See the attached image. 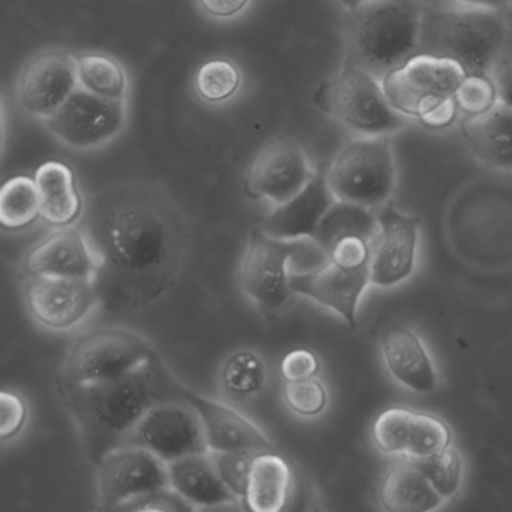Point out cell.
Masks as SVG:
<instances>
[{
  "label": "cell",
  "mask_w": 512,
  "mask_h": 512,
  "mask_svg": "<svg viewBox=\"0 0 512 512\" xmlns=\"http://www.w3.org/2000/svg\"><path fill=\"white\" fill-rule=\"evenodd\" d=\"M98 259L101 310L127 313L163 298L190 251L187 218L155 182L110 185L86 199L79 223Z\"/></svg>",
  "instance_id": "cell-1"
},
{
  "label": "cell",
  "mask_w": 512,
  "mask_h": 512,
  "mask_svg": "<svg viewBox=\"0 0 512 512\" xmlns=\"http://www.w3.org/2000/svg\"><path fill=\"white\" fill-rule=\"evenodd\" d=\"M184 385L161 356L118 379L79 386H59V394L79 431L91 463L122 445L148 410L166 401L185 400Z\"/></svg>",
  "instance_id": "cell-2"
},
{
  "label": "cell",
  "mask_w": 512,
  "mask_h": 512,
  "mask_svg": "<svg viewBox=\"0 0 512 512\" xmlns=\"http://www.w3.org/2000/svg\"><path fill=\"white\" fill-rule=\"evenodd\" d=\"M424 7L418 0H368L346 11L344 62L382 80L419 55Z\"/></svg>",
  "instance_id": "cell-3"
},
{
  "label": "cell",
  "mask_w": 512,
  "mask_h": 512,
  "mask_svg": "<svg viewBox=\"0 0 512 512\" xmlns=\"http://www.w3.org/2000/svg\"><path fill=\"white\" fill-rule=\"evenodd\" d=\"M511 35L503 11L424 8L419 53L455 62L466 76H488Z\"/></svg>",
  "instance_id": "cell-4"
},
{
  "label": "cell",
  "mask_w": 512,
  "mask_h": 512,
  "mask_svg": "<svg viewBox=\"0 0 512 512\" xmlns=\"http://www.w3.org/2000/svg\"><path fill=\"white\" fill-rule=\"evenodd\" d=\"M326 182L338 202L380 209L391 200L397 167L389 137H353L325 167Z\"/></svg>",
  "instance_id": "cell-5"
},
{
  "label": "cell",
  "mask_w": 512,
  "mask_h": 512,
  "mask_svg": "<svg viewBox=\"0 0 512 512\" xmlns=\"http://www.w3.org/2000/svg\"><path fill=\"white\" fill-rule=\"evenodd\" d=\"M157 350L133 329L107 326L80 337L62 365L59 386L118 379L154 358Z\"/></svg>",
  "instance_id": "cell-6"
},
{
  "label": "cell",
  "mask_w": 512,
  "mask_h": 512,
  "mask_svg": "<svg viewBox=\"0 0 512 512\" xmlns=\"http://www.w3.org/2000/svg\"><path fill=\"white\" fill-rule=\"evenodd\" d=\"M305 241L274 238L259 226L251 230L239 268V284L266 319H275L295 302L298 295L290 286V263L304 253Z\"/></svg>",
  "instance_id": "cell-7"
},
{
  "label": "cell",
  "mask_w": 512,
  "mask_h": 512,
  "mask_svg": "<svg viewBox=\"0 0 512 512\" xmlns=\"http://www.w3.org/2000/svg\"><path fill=\"white\" fill-rule=\"evenodd\" d=\"M328 107L335 121L355 137H391L409 121L389 103L382 80L349 62H343L332 80Z\"/></svg>",
  "instance_id": "cell-8"
},
{
  "label": "cell",
  "mask_w": 512,
  "mask_h": 512,
  "mask_svg": "<svg viewBox=\"0 0 512 512\" xmlns=\"http://www.w3.org/2000/svg\"><path fill=\"white\" fill-rule=\"evenodd\" d=\"M131 103L77 89L43 127L68 151L94 154L118 142L130 127Z\"/></svg>",
  "instance_id": "cell-9"
},
{
  "label": "cell",
  "mask_w": 512,
  "mask_h": 512,
  "mask_svg": "<svg viewBox=\"0 0 512 512\" xmlns=\"http://www.w3.org/2000/svg\"><path fill=\"white\" fill-rule=\"evenodd\" d=\"M79 89L76 52L47 47L26 59L14 82V101L32 121H49Z\"/></svg>",
  "instance_id": "cell-10"
},
{
  "label": "cell",
  "mask_w": 512,
  "mask_h": 512,
  "mask_svg": "<svg viewBox=\"0 0 512 512\" xmlns=\"http://www.w3.org/2000/svg\"><path fill=\"white\" fill-rule=\"evenodd\" d=\"M464 77L466 74L455 62L419 53L383 77L382 85L398 113L419 121L440 104L455 98Z\"/></svg>",
  "instance_id": "cell-11"
},
{
  "label": "cell",
  "mask_w": 512,
  "mask_h": 512,
  "mask_svg": "<svg viewBox=\"0 0 512 512\" xmlns=\"http://www.w3.org/2000/svg\"><path fill=\"white\" fill-rule=\"evenodd\" d=\"M317 172L304 143L292 136L275 137L251 161L245 187L253 199L277 208L298 196Z\"/></svg>",
  "instance_id": "cell-12"
},
{
  "label": "cell",
  "mask_w": 512,
  "mask_h": 512,
  "mask_svg": "<svg viewBox=\"0 0 512 512\" xmlns=\"http://www.w3.org/2000/svg\"><path fill=\"white\" fill-rule=\"evenodd\" d=\"M166 487H170L166 461L142 446H116L97 464L101 508L119 509L142 494Z\"/></svg>",
  "instance_id": "cell-13"
},
{
  "label": "cell",
  "mask_w": 512,
  "mask_h": 512,
  "mask_svg": "<svg viewBox=\"0 0 512 512\" xmlns=\"http://www.w3.org/2000/svg\"><path fill=\"white\" fill-rule=\"evenodd\" d=\"M124 443L142 446L166 463L209 451L202 419L187 400L166 401L152 407Z\"/></svg>",
  "instance_id": "cell-14"
},
{
  "label": "cell",
  "mask_w": 512,
  "mask_h": 512,
  "mask_svg": "<svg viewBox=\"0 0 512 512\" xmlns=\"http://www.w3.org/2000/svg\"><path fill=\"white\" fill-rule=\"evenodd\" d=\"M25 302L32 319L50 331H70L101 308L97 283L89 278L26 277Z\"/></svg>",
  "instance_id": "cell-15"
},
{
  "label": "cell",
  "mask_w": 512,
  "mask_h": 512,
  "mask_svg": "<svg viewBox=\"0 0 512 512\" xmlns=\"http://www.w3.org/2000/svg\"><path fill=\"white\" fill-rule=\"evenodd\" d=\"M379 233L373 241L371 284L394 287L415 271L421 221L403 214L392 203L377 209Z\"/></svg>",
  "instance_id": "cell-16"
},
{
  "label": "cell",
  "mask_w": 512,
  "mask_h": 512,
  "mask_svg": "<svg viewBox=\"0 0 512 512\" xmlns=\"http://www.w3.org/2000/svg\"><path fill=\"white\" fill-rule=\"evenodd\" d=\"M371 284L370 265L347 269L326 259L310 272H292L290 286L296 295L305 296L322 307L334 311L352 329H356V313L365 289Z\"/></svg>",
  "instance_id": "cell-17"
},
{
  "label": "cell",
  "mask_w": 512,
  "mask_h": 512,
  "mask_svg": "<svg viewBox=\"0 0 512 512\" xmlns=\"http://www.w3.org/2000/svg\"><path fill=\"white\" fill-rule=\"evenodd\" d=\"M182 394L202 419L209 451L248 452L254 455L277 452V446L269 437L238 410L203 397L187 386H184Z\"/></svg>",
  "instance_id": "cell-18"
},
{
  "label": "cell",
  "mask_w": 512,
  "mask_h": 512,
  "mask_svg": "<svg viewBox=\"0 0 512 512\" xmlns=\"http://www.w3.org/2000/svg\"><path fill=\"white\" fill-rule=\"evenodd\" d=\"M98 259L79 224L59 227L25 260L26 277L89 278L95 280Z\"/></svg>",
  "instance_id": "cell-19"
},
{
  "label": "cell",
  "mask_w": 512,
  "mask_h": 512,
  "mask_svg": "<svg viewBox=\"0 0 512 512\" xmlns=\"http://www.w3.org/2000/svg\"><path fill=\"white\" fill-rule=\"evenodd\" d=\"M380 346L386 370L395 382L416 394L436 391L439 385L436 367L415 329L395 323L383 332Z\"/></svg>",
  "instance_id": "cell-20"
},
{
  "label": "cell",
  "mask_w": 512,
  "mask_h": 512,
  "mask_svg": "<svg viewBox=\"0 0 512 512\" xmlns=\"http://www.w3.org/2000/svg\"><path fill=\"white\" fill-rule=\"evenodd\" d=\"M334 202V196L326 182L325 167H320L313 181L298 196L277 208H272L259 227L266 235L284 241H313L323 215Z\"/></svg>",
  "instance_id": "cell-21"
},
{
  "label": "cell",
  "mask_w": 512,
  "mask_h": 512,
  "mask_svg": "<svg viewBox=\"0 0 512 512\" xmlns=\"http://www.w3.org/2000/svg\"><path fill=\"white\" fill-rule=\"evenodd\" d=\"M167 467L170 487L181 494L196 511L242 503L224 484L209 451L185 455L170 461Z\"/></svg>",
  "instance_id": "cell-22"
},
{
  "label": "cell",
  "mask_w": 512,
  "mask_h": 512,
  "mask_svg": "<svg viewBox=\"0 0 512 512\" xmlns=\"http://www.w3.org/2000/svg\"><path fill=\"white\" fill-rule=\"evenodd\" d=\"M467 148L488 169L512 173V109L497 104L476 118L464 119L461 125Z\"/></svg>",
  "instance_id": "cell-23"
},
{
  "label": "cell",
  "mask_w": 512,
  "mask_h": 512,
  "mask_svg": "<svg viewBox=\"0 0 512 512\" xmlns=\"http://www.w3.org/2000/svg\"><path fill=\"white\" fill-rule=\"evenodd\" d=\"M34 178L40 193L41 218L56 227L79 223L86 200L71 167L61 161H47L38 167Z\"/></svg>",
  "instance_id": "cell-24"
},
{
  "label": "cell",
  "mask_w": 512,
  "mask_h": 512,
  "mask_svg": "<svg viewBox=\"0 0 512 512\" xmlns=\"http://www.w3.org/2000/svg\"><path fill=\"white\" fill-rule=\"evenodd\" d=\"M295 475L286 458L278 452H263L254 457L248 479L245 508L253 512H280L289 508Z\"/></svg>",
  "instance_id": "cell-25"
},
{
  "label": "cell",
  "mask_w": 512,
  "mask_h": 512,
  "mask_svg": "<svg viewBox=\"0 0 512 512\" xmlns=\"http://www.w3.org/2000/svg\"><path fill=\"white\" fill-rule=\"evenodd\" d=\"M379 502L391 512H428L445 499L409 458L389 467L379 487Z\"/></svg>",
  "instance_id": "cell-26"
},
{
  "label": "cell",
  "mask_w": 512,
  "mask_h": 512,
  "mask_svg": "<svg viewBox=\"0 0 512 512\" xmlns=\"http://www.w3.org/2000/svg\"><path fill=\"white\" fill-rule=\"evenodd\" d=\"M79 88L110 101H128L133 97V79L124 62L100 50L76 52Z\"/></svg>",
  "instance_id": "cell-27"
},
{
  "label": "cell",
  "mask_w": 512,
  "mask_h": 512,
  "mask_svg": "<svg viewBox=\"0 0 512 512\" xmlns=\"http://www.w3.org/2000/svg\"><path fill=\"white\" fill-rule=\"evenodd\" d=\"M191 89L203 106L211 109L232 106L244 94V70L227 56L208 59L194 73Z\"/></svg>",
  "instance_id": "cell-28"
},
{
  "label": "cell",
  "mask_w": 512,
  "mask_h": 512,
  "mask_svg": "<svg viewBox=\"0 0 512 512\" xmlns=\"http://www.w3.org/2000/svg\"><path fill=\"white\" fill-rule=\"evenodd\" d=\"M379 233L376 209L356 203L335 200L317 227L313 242L328 257L329 251L338 241L350 236H359L373 242Z\"/></svg>",
  "instance_id": "cell-29"
},
{
  "label": "cell",
  "mask_w": 512,
  "mask_h": 512,
  "mask_svg": "<svg viewBox=\"0 0 512 512\" xmlns=\"http://www.w3.org/2000/svg\"><path fill=\"white\" fill-rule=\"evenodd\" d=\"M223 391L235 400H251L262 394L268 383V367L254 350H236L221 367Z\"/></svg>",
  "instance_id": "cell-30"
},
{
  "label": "cell",
  "mask_w": 512,
  "mask_h": 512,
  "mask_svg": "<svg viewBox=\"0 0 512 512\" xmlns=\"http://www.w3.org/2000/svg\"><path fill=\"white\" fill-rule=\"evenodd\" d=\"M41 218L40 193L35 178L16 176L0 191V223L4 229L22 230Z\"/></svg>",
  "instance_id": "cell-31"
},
{
  "label": "cell",
  "mask_w": 512,
  "mask_h": 512,
  "mask_svg": "<svg viewBox=\"0 0 512 512\" xmlns=\"http://www.w3.org/2000/svg\"><path fill=\"white\" fill-rule=\"evenodd\" d=\"M409 460L424 473L445 502L455 499L460 493L463 484V461L454 446L451 445L430 457Z\"/></svg>",
  "instance_id": "cell-32"
},
{
  "label": "cell",
  "mask_w": 512,
  "mask_h": 512,
  "mask_svg": "<svg viewBox=\"0 0 512 512\" xmlns=\"http://www.w3.org/2000/svg\"><path fill=\"white\" fill-rule=\"evenodd\" d=\"M451 445V430L443 419L430 413L413 412L412 430L404 457L413 460L430 457Z\"/></svg>",
  "instance_id": "cell-33"
},
{
  "label": "cell",
  "mask_w": 512,
  "mask_h": 512,
  "mask_svg": "<svg viewBox=\"0 0 512 512\" xmlns=\"http://www.w3.org/2000/svg\"><path fill=\"white\" fill-rule=\"evenodd\" d=\"M412 421L413 410L404 407H391L380 413L371 430L376 448L383 454H406Z\"/></svg>",
  "instance_id": "cell-34"
},
{
  "label": "cell",
  "mask_w": 512,
  "mask_h": 512,
  "mask_svg": "<svg viewBox=\"0 0 512 512\" xmlns=\"http://www.w3.org/2000/svg\"><path fill=\"white\" fill-rule=\"evenodd\" d=\"M283 400L295 415L314 418L325 412L328 406V391L317 376L302 380H286L283 386Z\"/></svg>",
  "instance_id": "cell-35"
},
{
  "label": "cell",
  "mask_w": 512,
  "mask_h": 512,
  "mask_svg": "<svg viewBox=\"0 0 512 512\" xmlns=\"http://www.w3.org/2000/svg\"><path fill=\"white\" fill-rule=\"evenodd\" d=\"M458 109L466 118L485 115L499 104L496 88L488 76H466L455 94Z\"/></svg>",
  "instance_id": "cell-36"
},
{
  "label": "cell",
  "mask_w": 512,
  "mask_h": 512,
  "mask_svg": "<svg viewBox=\"0 0 512 512\" xmlns=\"http://www.w3.org/2000/svg\"><path fill=\"white\" fill-rule=\"evenodd\" d=\"M209 452H211L212 460H214L215 467H217L224 484L244 503L251 466H253L256 455L248 454V452Z\"/></svg>",
  "instance_id": "cell-37"
},
{
  "label": "cell",
  "mask_w": 512,
  "mask_h": 512,
  "mask_svg": "<svg viewBox=\"0 0 512 512\" xmlns=\"http://www.w3.org/2000/svg\"><path fill=\"white\" fill-rule=\"evenodd\" d=\"M118 511L181 512L196 511V509L181 494L176 493L172 487H166L142 494V496L124 503Z\"/></svg>",
  "instance_id": "cell-38"
},
{
  "label": "cell",
  "mask_w": 512,
  "mask_h": 512,
  "mask_svg": "<svg viewBox=\"0 0 512 512\" xmlns=\"http://www.w3.org/2000/svg\"><path fill=\"white\" fill-rule=\"evenodd\" d=\"M28 419V407L17 392L2 391L0 394V439L16 437L25 427Z\"/></svg>",
  "instance_id": "cell-39"
},
{
  "label": "cell",
  "mask_w": 512,
  "mask_h": 512,
  "mask_svg": "<svg viewBox=\"0 0 512 512\" xmlns=\"http://www.w3.org/2000/svg\"><path fill=\"white\" fill-rule=\"evenodd\" d=\"M373 242L359 236L341 239L329 251L328 259L347 269L362 268L370 265Z\"/></svg>",
  "instance_id": "cell-40"
},
{
  "label": "cell",
  "mask_w": 512,
  "mask_h": 512,
  "mask_svg": "<svg viewBox=\"0 0 512 512\" xmlns=\"http://www.w3.org/2000/svg\"><path fill=\"white\" fill-rule=\"evenodd\" d=\"M200 13L214 23L229 25L244 19L256 0H194Z\"/></svg>",
  "instance_id": "cell-41"
},
{
  "label": "cell",
  "mask_w": 512,
  "mask_h": 512,
  "mask_svg": "<svg viewBox=\"0 0 512 512\" xmlns=\"http://www.w3.org/2000/svg\"><path fill=\"white\" fill-rule=\"evenodd\" d=\"M488 77L496 88L499 103L512 109V35L494 59Z\"/></svg>",
  "instance_id": "cell-42"
},
{
  "label": "cell",
  "mask_w": 512,
  "mask_h": 512,
  "mask_svg": "<svg viewBox=\"0 0 512 512\" xmlns=\"http://www.w3.org/2000/svg\"><path fill=\"white\" fill-rule=\"evenodd\" d=\"M319 370V359L310 350H292L281 361V374L284 380L308 379V377L317 376Z\"/></svg>",
  "instance_id": "cell-43"
},
{
  "label": "cell",
  "mask_w": 512,
  "mask_h": 512,
  "mask_svg": "<svg viewBox=\"0 0 512 512\" xmlns=\"http://www.w3.org/2000/svg\"><path fill=\"white\" fill-rule=\"evenodd\" d=\"M458 113H460V109H458L457 101L455 98H451L428 112L427 115L422 116L419 122L431 130H443L457 121Z\"/></svg>",
  "instance_id": "cell-44"
},
{
  "label": "cell",
  "mask_w": 512,
  "mask_h": 512,
  "mask_svg": "<svg viewBox=\"0 0 512 512\" xmlns=\"http://www.w3.org/2000/svg\"><path fill=\"white\" fill-rule=\"evenodd\" d=\"M460 7L487 8V10L503 11L512 5V0H454Z\"/></svg>",
  "instance_id": "cell-45"
},
{
  "label": "cell",
  "mask_w": 512,
  "mask_h": 512,
  "mask_svg": "<svg viewBox=\"0 0 512 512\" xmlns=\"http://www.w3.org/2000/svg\"><path fill=\"white\" fill-rule=\"evenodd\" d=\"M344 11H352L358 8L359 5L365 4L368 0H335Z\"/></svg>",
  "instance_id": "cell-46"
}]
</instances>
